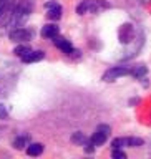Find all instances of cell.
Returning a JSON list of instances; mask_svg holds the SVG:
<instances>
[{
    "label": "cell",
    "mask_w": 151,
    "mask_h": 159,
    "mask_svg": "<svg viewBox=\"0 0 151 159\" xmlns=\"http://www.w3.org/2000/svg\"><path fill=\"white\" fill-rule=\"evenodd\" d=\"M106 8H110V3L105 2V0H83V2L77 7V13L78 15H85L88 12L98 13V12L106 10Z\"/></svg>",
    "instance_id": "1"
},
{
    "label": "cell",
    "mask_w": 151,
    "mask_h": 159,
    "mask_svg": "<svg viewBox=\"0 0 151 159\" xmlns=\"http://www.w3.org/2000/svg\"><path fill=\"white\" fill-rule=\"evenodd\" d=\"M35 37V32L32 28H23V27H17L13 30L8 32V38L15 43H23V42H28Z\"/></svg>",
    "instance_id": "2"
},
{
    "label": "cell",
    "mask_w": 151,
    "mask_h": 159,
    "mask_svg": "<svg viewBox=\"0 0 151 159\" xmlns=\"http://www.w3.org/2000/svg\"><path fill=\"white\" fill-rule=\"evenodd\" d=\"M110 133H111V128L108 126V124H100L97 128V131L93 133V136L90 138V141L93 143V146H101V144L106 143V139L110 136Z\"/></svg>",
    "instance_id": "3"
},
{
    "label": "cell",
    "mask_w": 151,
    "mask_h": 159,
    "mask_svg": "<svg viewBox=\"0 0 151 159\" xmlns=\"http://www.w3.org/2000/svg\"><path fill=\"white\" fill-rule=\"evenodd\" d=\"M130 71H131V68L130 66H111L110 70H106V71L103 73V81H115L116 78L120 76H125V75H130Z\"/></svg>",
    "instance_id": "4"
},
{
    "label": "cell",
    "mask_w": 151,
    "mask_h": 159,
    "mask_svg": "<svg viewBox=\"0 0 151 159\" xmlns=\"http://www.w3.org/2000/svg\"><path fill=\"white\" fill-rule=\"evenodd\" d=\"M134 35H136V30H134V27L131 23H123L118 30V38H120V42L125 43V45L131 43L134 40Z\"/></svg>",
    "instance_id": "5"
},
{
    "label": "cell",
    "mask_w": 151,
    "mask_h": 159,
    "mask_svg": "<svg viewBox=\"0 0 151 159\" xmlns=\"http://www.w3.org/2000/svg\"><path fill=\"white\" fill-rule=\"evenodd\" d=\"M53 43H55V47H57L60 52H63V53H67V55H73V53H80L78 50H75L73 48V45L68 42L67 38H63V37H55L53 38Z\"/></svg>",
    "instance_id": "6"
},
{
    "label": "cell",
    "mask_w": 151,
    "mask_h": 159,
    "mask_svg": "<svg viewBox=\"0 0 151 159\" xmlns=\"http://www.w3.org/2000/svg\"><path fill=\"white\" fill-rule=\"evenodd\" d=\"M45 8H47V17L50 20H60L62 18V5L57 3V2H47L45 3Z\"/></svg>",
    "instance_id": "7"
},
{
    "label": "cell",
    "mask_w": 151,
    "mask_h": 159,
    "mask_svg": "<svg viewBox=\"0 0 151 159\" xmlns=\"http://www.w3.org/2000/svg\"><path fill=\"white\" fill-rule=\"evenodd\" d=\"M22 61L23 63H33V61H40V60H43V52L42 50H30V52H27L25 55H22Z\"/></svg>",
    "instance_id": "8"
},
{
    "label": "cell",
    "mask_w": 151,
    "mask_h": 159,
    "mask_svg": "<svg viewBox=\"0 0 151 159\" xmlns=\"http://www.w3.org/2000/svg\"><path fill=\"white\" fill-rule=\"evenodd\" d=\"M40 33H42L43 38H55V37L60 33V28H58L55 23H50V25H45Z\"/></svg>",
    "instance_id": "9"
},
{
    "label": "cell",
    "mask_w": 151,
    "mask_h": 159,
    "mask_svg": "<svg viewBox=\"0 0 151 159\" xmlns=\"http://www.w3.org/2000/svg\"><path fill=\"white\" fill-rule=\"evenodd\" d=\"M146 73H148V68H146V65H143V63L136 65V66H131V71H130V75L136 80H143L146 76Z\"/></svg>",
    "instance_id": "10"
},
{
    "label": "cell",
    "mask_w": 151,
    "mask_h": 159,
    "mask_svg": "<svg viewBox=\"0 0 151 159\" xmlns=\"http://www.w3.org/2000/svg\"><path fill=\"white\" fill-rule=\"evenodd\" d=\"M42 152H43V144H40V143L28 144V148H27V154H28V156H40Z\"/></svg>",
    "instance_id": "11"
},
{
    "label": "cell",
    "mask_w": 151,
    "mask_h": 159,
    "mask_svg": "<svg viewBox=\"0 0 151 159\" xmlns=\"http://www.w3.org/2000/svg\"><path fill=\"white\" fill-rule=\"evenodd\" d=\"M30 141L28 136H17L13 139V148L15 149H23L25 146H27V143Z\"/></svg>",
    "instance_id": "12"
},
{
    "label": "cell",
    "mask_w": 151,
    "mask_h": 159,
    "mask_svg": "<svg viewBox=\"0 0 151 159\" xmlns=\"http://www.w3.org/2000/svg\"><path fill=\"white\" fill-rule=\"evenodd\" d=\"M87 141H88V138L85 136L83 133H80V131L78 133H73V136H72V143L73 144H80V146H83Z\"/></svg>",
    "instance_id": "13"
},
{
    "label": "cell",
    "mask_w": 151,
    "mask_h": 159,
    "mask_svg": "<svg viewBox=\"0 0 151 159\" xmlns=\"http://www.w3.org/2000/svg\"><path fill=\"white\" fill-rule=\"evenodd\" d=\"M111 156L115 159H126V152L121 151L120 148H113V151H111Z\"/></svg>",
    "instance_id": "14"
},
{
    "label": "cell",
    "mask_w": 151,
    "mask_h": 159,
    "mask_svg": "<svg viewBox=\"0 0 151 159\" xmlns=\"http://www.w3.org/2000/svg\"><path fill=\"white\" fill-rule=\"evenodd\" d=\"M27 52H30V48L27 47V45H20V47H17L13 50V53L17 55V57H22V55H25Z\"/></svg>",
    "instance_id": "15"
},
{
    "label": "cell",
    "mask_w": 151,
    "mask_h": 159,
    "mask_svg": "<svg viewBox=\"0 0 151 159\" xmlns=\"http://www.w3.org/2000/svg\"><path fill=\"white\" fill-rule=\"evenodd\" d=\"M8 5H10V0H0V17H2L5 12H7Z\"/></svg>",
    "instance_id": "16"
},
{
    "label": "cell",
    "mask_w": 151,
    "mask_h": 159,
    "mask_svg": "<svg viewBox=\"0 0 151 159\" xmlns=\"http://www.w3.org/2000/svg\"><path fill=\"white\" fill-rule=\"evenodd\" d=\"M7 116H8L7 106H3V104H0V119H7Z\"/></svg>",
    "instance_id": "17"
},
{
    "label": "cell",
    "mask_w": 151,
    "mask_h": 159,
    "mask_svg": "<svg viewBox=\"0 0 151 159\" xmlns=\"http://www.w3.org/2000/svg\"><path fill=\"white\" fill-rule=\"evenodd\" d=\"M143 2H148V0H143Z\"/></svg>",
    "instance_id": "18"
}]
</instances>
